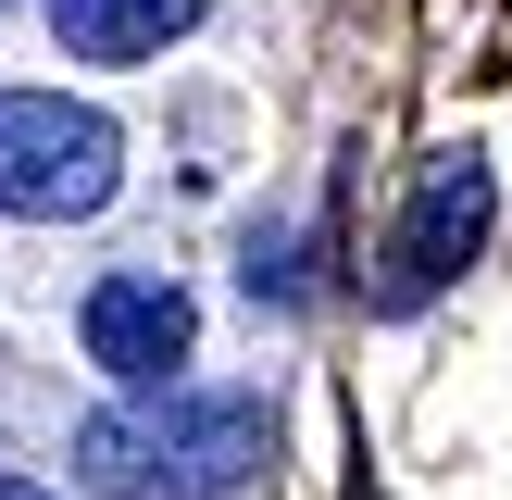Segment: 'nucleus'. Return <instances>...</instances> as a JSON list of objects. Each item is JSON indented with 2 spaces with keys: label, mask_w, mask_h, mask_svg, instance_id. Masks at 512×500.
Instances as JSON below:
<instances>
[{
  "label": "nucleus",
  "mask_w": 512,
  "mask_h": 500,
  "mask_svg": "<svg viewBox=\"0 0 512 500\" xmlns=\"http://www.w3.org/2000/svg\"><path fill=\"white\" fill-rule=\"evenodd\" d=\"M263 450H275V425L250 388H163V400L75 425V475L100 500H238L263 475Z\"/></svg>",
  "instance_id": "f257e3e1"
},
{
  "label": "nucleus",
  "mask_w": 512,
  "mask_h": 500,
  "mask_svg": "<svg viewBox=\"0 0 512 500\" xmlns=\"http://www.w3.org/2000/svg\"><path fill=\"white\" fill-rule=\"evenodd\" d=\"M113 188H125L113 113H88V100H63V88H0V213L75 225V213H100Z\"/></svg>",
  "instance_id": "f03ea898"
},
{
  "label": "nucleus",
  "mask_w": 512,
  "mask_h": 500,
  "mask_svg": "<svg viewBox=\"0 0 512 500\" xmlns=\"http://www.w3.org/2000/svg\"><path fill=\"white\" fill-rule=\"evenodd\" d=\"M488 213H500L488 150H438V163L413 175V213L388 225V275H375V300H388V313H413L425 288H450V275L488 250Z\"/></svg>",
  "instance_id": "7ed1b4c3"
},
{
  "label": "nucleus",
  "mask_w": 512,
  "mask_h": 500,
  "mask_svg": "<svg viewBox=\"0 0 512 500\" xmlns=\"http://www.w3.org/2000/svg\"><path fill=\"white\" fill-rule=\"evenodd\" d=\"M75 338H88V363L113 375V388H188L200 300L175 288V275H100L88 313H75Z\"/></svg>",
  "instance_id": "20e7f679"
},
{
  "label": "nucleus",
  "mask_w": 512,
  "mask_h": 500,
  "mask_svg": "<svg viewBox=\"0 0 512 500\" xmlns=\"http://www.w3.org/2000/svg\"><path fill=\"white\" fill-rule=\"evenodd\" d=\"M200 13H213V0H50V38H63L75 63H150V50H175Z\"/></svg>",
  "instance_id": "39448f33"
},
{
  "label": "nucleus",
  "mask_w": 512,
  "mask_h": 500,
  "mask_svg": "<svg viewBox=\"0 0 512 500\" xmlns=\"http://www.w3.org/2000/svg\"><path fill=\"white\" fill-rule=\"evenodd\" d=\"M0 500H50V488H25V475H0Z\"/></svg>",
  "instance_id": "423d86ee"
}]
</instances>
